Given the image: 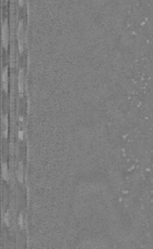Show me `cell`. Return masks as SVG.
<instances>
[{"instance_id":"1","label":"cell","mask_w":153,"mask_h":249,"mask_svg":"<svg viewBox=\"0 0 153 249\" xmlns=\"http://www.w3.org/2000/svg\"><path fill=\"white\" fill-rule=\"evenodd\" d=\"M18 41L19 52L22 53L24 52V24L23 21L19 22L18 28Z\"/></svg>"},{"instance_id":"2","label":"cell","mask_w":153,"mask_h":249,"mask_svg":"<svg viewBox=\"0 0 153 249\" xmlns=\"http://www.w3.org/2000/svg\"><path fill=\"white\" fill-rule=\"evenodd\" d=\"M9 44V29L7 21H5L2 25V45L5 49H8Z\"/></svg>"},{"instance_id":"3","label":"cell","mask_w":153,"mask_h":249,"mask_svg":"<svg viewBox=\"0 0 153 249\" xmlns=\"http://www.w3.org/2000/svg\"><path fill=\"white\" fill-rule=\"evenodd\" d=\"M8 121L6 115L2 116V135L4 138L8 137Z\"/></svg>"},{"instance_id":"4","label":"cell","mask_w":153,"mask_h":249,"mask_svg":"<svg viewBox=\"0 0 153 249\" xmlns=\"http://www.w3.org/2000/svg\"><path fill=\"white\" fill-rule=\"evenodd\" d=\"M24 72H23L22 69L20 70L19 72V75H18V91L19 93L21 94V96H23V93H24Z\"/></svg>"},{"instance_id":"5","label":"cell","mask_w":153,"mask_h":249,"mask_svg":"<svg viewBox=\"0 0 153 249\" xmlns=\"http://www.w3.org/2000/svg\"><path fill=\"white\" fill-rule=\"evenodd\" d=\"M2 88L5 92H8V68L5 67L3 69L2 73Z\"/></svg>"},{"instance_id":"6","label":"cell","mask_w":153,"mask_h":249,"mask_svg":"<svg viewBox=\"0 0 153 249\" xmlns=\"http://www.w3.org/2000/svg\"><path fill=\"white\" fill-rule=\"evenodd\" d=\"M17 177L20 182L22 183L24 181V166H23L22 162H20L18 165V168L17 171Z\"/></svg>"},{"instance_id":"7","label":"cell","mask_w":153,"mask_h":249,"mask_svg":"<svg viewBox=\"0 0 153 249\" xmlns=\"http://www.w3.org/2000/svg\"><path fill=\"white\" fill-rule=\"evenodd\" d=\"M2 176L3 179H4L5 181H8L9 180V174H8V165H7L6 163H3L2 164Z\"/></svg>"},{"instance_id":"8","label":"cell","mask_w":153,"mask_h":249,"mask_svg":"<svg viewBox=\"0 0 153 249\" xmlns=\"http://www.w3.org/2000/svg\"><path fill=\"white\" fill-rule=\"evenodd\" d=\"M18 3L21 7H23V5H24V0H18Z\"/></svg>"},{"instance_id":"9","label":"cell","mask_w":153,"mask_h":249,"mask_svg":"<svg viewBox=\"0 0 153 249\" xmlns=\"http://www.w3.org/2000/svg\"><path fill=\"white\" fill-rule=\"evenodd\" d=\"M20 139H23V133H22V131H20Z\"/></svg>"},{"instance_id":"10","label":"cell","mask_w":153,"mask_h":249,"mask_svg":"<svg viewBox=\"0 0 153 249\" xmlns=\"http://www.w3.org/2000/svg\"><path fill=\"white\" fill-rule=\"evenodd\" d=\"M5 1H8V0H5Z\"/></svg>"}]
</instances>
